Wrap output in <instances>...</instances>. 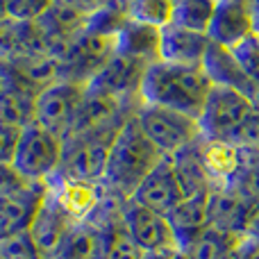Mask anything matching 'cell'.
<instances>
[{
	"label": "cell",
	"instance_id": "1",
	"mask_svg": "<svg viewBox=\"0 0 259 259\" xmlns=\"http://www.w3.org/2000/svg\"><path fill=\"white\" fill-rule=\"evenodd\" d=\"M211 87L214 84L202 66H182L159 59L148 66L139 98L141 103L159 105L200 118Z\"/></svg>",
	"mask_w": 259,
	"mask_h": 259
},
{
	"label": "cell",
	"instance_id": "2",
	"mask_svg": "<svg viewBox=\"0 0 259 259\" xmlns=\"http://www.w3.org/2000/svg\"><path fill=\"white\" fill-rule=\"evenodd\" d=\"M155 148V143L146 137V132L139 125L137 116H127L125 123L118 130L112 148H109V159L105 180L109 189L121 193L123 198H132L139 184L150 175V170L164 159Z\"/></svg>",
	"mask_w": 259,
	"mask_h": 259
},
{
	"label": "cell",
	"instance_id": "3",
	"mask_svg": "<svg viewBox=\"0 0 259 259\" xmlns=\"http://www.w3.org/2000/svg\"><path fill=\"white\" fill-rule=\"evenodd\" d=\"M118 127H107L94 134H80L68 137L62 148V161L55 175L73 182L84 184H100L105 180L109 159V148L116 139Z\"/></svg>",
	"mask_w": 259,
	"mask_h": 259
},
{
	"label": "cell",
	"instance_id": "4",
	"mask_svg": "<svg viewBox=\"0 0 259 259\" xmlns=\"http://www.w3.org/2000/svg\"><path fill=\"white\" fill-rule=\"evenodd\" d=\"M134 116L146 132V137L155 143V148L161 155H175L202 137L198 118L168 107L139 103Z\"/></svg>",
	"mask_w": 259,
	"mask_h": 259
},
{
	"label": "cell",
	"instance_id": "5",
	"mask_svg": "<svg viewBox=\"0 0 259 259\" xmlns=\"http://www.w3.org/2000/svg\"><path fill=\"white\" fill-rule=\"evenodd\" d=\"M116 55V36L82 32L68 44L59 62V80L89 84Z\"/></svg>",
	"mask_w": 259,
	"mask_h": 259
},
{
	"label": "cell",
	"instance_id": "6",
	"mask_svg": "<svg viewBox=\"0 0 259 259\" xmlns=\"http://www.w3.org/2000/svg\"><path fill=\"white\" fill-rule=\"evenodd\" d=\"M87 87L89 84L71 80H57L50 87H46L36 96L34 125L44 127L46 132H50L59 141H64L73 127L77 109H80L82 98L87 94Z\"/></svg>",
	"mask_w": 259,
	"mask_h": 259
},
{
	"label": "cell",
	"instance_id": "7",
	"mask_svg": "<svg viewBox=\"0 0 259 259\" xmlns=\"http://www.w3.org/2000/svg\"><path fill=\"white\" fill-rule=\"evenodd\" d=\"M252 114L250 98L228 87L214 84L205 103L200 118V134L214 141H228L234 137L241 123Z\"/></svg>",
	"mask_w": 259,
	"mask_h": 259
},
{
	"label": "cell",
	"instance_id": "8",
	"mask_svg": "<svg viewBox=\"0 0 259 259\" xmlns=\"http://www.w3.org/2000/svg\"><path fill=\"white\" fill-rule=\"evenodd\" d=\"M64 141L53 137L39 125H30L21 132L16 155H14V168L27 180V182H46L53 178L62 161Z\"/></svg>",
	"mask_w": 259,
	"mask_h": 259
},
{
	"label": "cell",
	"instance_id": "9",
	"mask_svg": "<svg viewBox=\"0 0 259 259\" xmlns=\"http://www.w3.org/2000/svg\"><path fill=\"white\" fill-rule=\"evenodd\" d=\"M137 107L139 105L123 103V100L114 98V96H107L98 89L87 87V94L82 98V105L77 109V116L73 121L68 137H80V134H94L107 127H118L125 123L127 116H132L137 112Z\"/></svg>",
	"mask_w": 259,
	"mask_h": 259
},
{
	"label": "cell",
	"instance_id": "10",
	"mask_svg": "<svg viewBox=\"0 0 259 259\" xmlns=\"http://www.w3.org/2000/svg\"><path fill=\"white\" fill-rule=\"evenodd\" d=\"M259 216V205L248 200L232 184H211L209 191V223L232 232L237 237H248Z\"/></svg>",
	"mask_w": 259,
	"mask_h": 259
},
{
	"label": "cell",
	"instance_id": "11",
	"mask_svg": "<svg viewBox=\"0 0 259 259\" xmlns=\"http://www.w3.org/2000/svg\"><path fill=\"white\" fill-rule=\"evenodd\" d=\"M123 228L132 237V241L146 252L178 246V237L168 216L148 209L134 202L132 198L125 202V209H123Z\"/></svg>",
	"mask_w": 259,
	"mask_h": 259
},
{
	"label": "cell",
	"instance_id": "12",
	"mask_svg": "<svg viewBox=\"0 0 259 259\" xmlns=\"http://www.w3.org/2000/svg\"><path fill=\"white\" fill-rule=\"evenodd\" d=\"M148 71V64L139 62L134 57H127V55L116 53L105 68L89 82L91 89H98L107 96H114V98L123 100V103L130 105H139L141 98H139V89H141L143 75Z\"/></svg>",
	"mask_w": 259,
	"mask_h": 259
},
{
	"label": "cell",
	"instance_id": "13",
	"mask_svg": "<svg viewBox=\"0 0 259 259\" xmlns=\"http://www.w3.org/2000/svg\"><path fill=\"white\" fill-rule=\"evenodd\" d=\"M184 198L187 196H184L182 187H180V182H178V175H175V170H173V161L166 155L164 159L150 170V175L139 184L132 200L148 207V209H152V211H159V214L168 216Z\"/></svg>",
	"mask_w": 259,
	"mask_h": 259
},
{
	"label": "cell",
	"instance_id": "14",
	"mask_svg": "<svg viewBox=\"0 0 259 259\" xmlns=\"http://www.w3.org/2000/svg\"><path fill=\"white\" fill-rule=\"evenodd\" d=\"M32 57H53L39 23L7 18L0 23V59L18 62Z\"/></svg>",
	"mask_w": 259,
	"mask_h": 259
},
{
	"label": "cell",
	"instance_id": "15",
	"mask_svg": "<svg viewBox=\"0 0 259 259\" xmlns=\"http://www.w3.org/2000/svg\"><path fill=\"white\" fill-rule=\"evenodd\" d=\"M75 225H77L75 221L46 193L44 202H41V207L36 209L34 219H32L27 230H30L34 243L39 246L41 255L46 259H50L59 250V246L64 243V239L68 237V232H71Z\"/></svg>",
	"mask_w": 259,
	"mask_h": 259
},
{
	"label": "cell",
	"instance_id": "16",
	"mask_svg": "<svg viewBox=\"0 0 259 259\" xmlns=\"http://www.w3.org/2000/svg\"><path fill=\"white\" fill-rule=\"evenodd\" d=\"M252 32H255V21L246 0H219V7L207 32L214 44L234 48Z\"/></svg>",
	"mask_w": 259,
	"mask_h": 259
},
{
	"label": "cell",
	"instance_id": "17",
	"mask_svg": "<svg viewBox=\"0 0 259 259\" xmlns=\"http://www.w3.org/2000/svg\"><path fill=\"white\" fill-rule=\"evenodd\" d=\"M46 198V182H32L23 191L0 198V239L30 228L36 209Z\"/></svg>",
	"mask_w": 259,
	"mask_h": 259
},
{
	"label": "cell",
	"instance_id": "18",
	"mask_svg": "<svg viewBox=\"0 0 259 259\" xmlns=\"http://www.w3.org/2000/svg\"><path fill=\"white\" fill-rule=\"evenodd\" d=\"M211 39L205 32H193L180 25L161 27V62L182 64V66H202Z\"/></svg>",
	"mask_w": 259,
	"mask_h": 259
},
{
	"label": "cell",
	"instance_id": "19",
	"mask_svg": "<svg viewBox=\"0 0 259 259\" xmlns=\"http://www.w3.org/2000/svg\"><path fill=\"white\" fill-rule=\"evenodd\" d=\"M46 193L71 216L75 223H84L91 216L94 207L98 205L100 184H84L64 180L59 175L46 180Z\"/></svg>",
	"mask_w": 259,
	"mask_h": 259
},
{
	"label": "cell",
	"instance_id": "20",
	"mask_svg": "<svg viewBox=\"0 0 259 259\" xmlns=\"http://www.w3.org/2000/svg\"><path fill=\"white\" fill-rule=\"evenodd\" d=\"M202 68L209 75L211 84L219 87H228V89H234L239 94L248 96L250 98L252 91H255V82L246 75V71L241 68V64L237 62V57L232 55V50L225 48V46H219L211 41L209 48H207V55L202 59Z\"/></svg>",
	"mask_w": 259,
	"mask_h": 259
},
{
	"label": "cell",
	"instance_id": "21",
	"mask_svg": "<svg viewBox=\"0 0 259 259\" xmlns=\"http://www.w3.org/2000/svg\"><path fill=\"white\" fill-rule=\"evenodd\" d=\"M116 53L134 57L143 64H155L161 59V30L127 18L116 34Z\"/></svg>",
	"mask_w": 259,
	"mask_h": 259
},
{
	"label": "cell",
	"instance_id": "22",
	"mask_svg": "<svg viewBox=\"0 0 259 259\" xmlns=\"http://www.w3.org/2000/svg\"><path fill=\"white\" fill-rule=\"evenodd\" d=\"M36 96L39 94H34L27 87L3 77V89H0V125L18 127V130L34 125Z\"/></svg>",
	"mask_w": 259,
	"mask_h": 259
},
{
	"label": "cell",
	"instance_id": "23",
	"mask_svg": "<svg viewBox=\"0 0 259 259\" xmlns=\"http://www.w3.org/2000/svg\"><path fill=\"white\" fill-rule=\"evenodd\" d=\"M209 191L187 196L168 214V221L175 230V237H178V246H182L184 241H189L209 225Z\"/></svg>",
	"mask_w": 259,
	"mask_h": 259
},
{
	"label": "cell",
	"instance_id": "24",
	"mask_svg": "<svg viewBox=\"0 0 259 259\" xmlns=\"http://www.w3.org/2000/svg\"><path fill=\"white\" fill-rule=\"evenodd\" d=\"M243 239L246 237H237V234L225 232V230L209 223L205 230H200L196 237L184 241L180 248L187 255V259H228Z\"/></svg>",
	"mask_w": 259,
	"mask_h": 259
},
{
	"label": "cell",
	"instance_id": "25",
	"mask_svg": "<svg viewBox=\"0 0 259 259\" xmlns=\"http://www.w3.org/2000/svg\"><path fill=\"white\" fill-rule=\"evenodd\" d=\"M196 148L211 182L214 184L230 182L234 168H237V146H232L228 141H214V139L200 137L196 141Z\"/></svg>",
	"mask_w": 259,
	"mask_h": 259
},
{
	"label": "cell",
	"instance_id": "26",
	"mask_svg": "<svg viewBox=\"0 0 259 259\" xmlns=\"http://www.w3.org/2000/svg\"><path fill=\"white\" fill-rule=\"evenodd\" d=\"M173 161V170L178 175V182L182 187L184 196H193V193H202L211 189V178L207 175L205 166H202L200 157H198V148L196 143L182 148L175 155H168Z\"/></svg>",
	"mask_w": 259,
	"mask_h": 259
},
{
	"label": "cell",
	"instance_id": "27",
	"mask_svg": "<svg viewBox=\"0 0 259 259\" xmlns=\"http://www.w3.org/2000/svg\"><path fill=\"white\" fill-rule=\"evenodd\" d=\"M228 184L259 205V146H237V168Z\"/></svg>",
	"mask_w": 259,
	"mask_h": 259
},
{
	"label": "cell",
	"instance_id": "28",
	"mask_svg": "<svg viewBox=\"0 0 259 259\" xmlns=\"http://www.w3.org/2000/svg\"><path fill=\"white\" fill-rule=\"evenodd\" d=\"M103 239L89 223H77L50 259H100Z\"/></svg>",
	"mask_w": 259,
	"mask_h": 259
},
{
	"label": "cell",
	"instance_id": "29",
	"mask_svg": "<svg viewBox=\"0 0 259 259\" xmlns=\"http://www.w3.org/2000/svg\"><path fill=\"white\" fill-rule=\"evenodd\" d=\"M216 7H219V0H175L173 25L207 34L211 18L216 14Z\"/></svg>",
	"mask_w": 259,
	"mask_h": 259
},
{
	"label": "cell",
	"instance_id": "30",
	"mask_svg": "<svg viewBox=\"0 0 259 259\" xmlns=\"http://www.w3.org/2000/svg\"><path fill=\"white\" fill-rule=\"evenodd\" d=\"M100 239H103L100 259H146V250L132 241V237L125 232L123 223L114 225L109 230H103Z\"/></svg>",
	"mask_w": 259,
	"mask_h": 259
},
{
	"label": "cell",
	"instance_id": "31",
	"mask_svg": "<svg viewBox=\"0 0 259 259\" xmlns=\"http://www.w3.org/2000/svg\"><path fill=\"white\" fill-rule=\"evenodd\" d=\"M175 0H130L127 16L132 21L146 23L152 27H166L173 23Z\"/></svg>",
	"mask_w": 259,
	"mask_h": 259
},
{
	"label": "cell",
	"instance_id": "32",
	"mask_svg": "<svg viewBox=\"0 0 259 259\" xmlns=\"http://www.w3.org/2000/svg\"><path fill=\"white\" fill-rule=\"evenodd\" d=\"M0 257L3 259H46L34 243L30 230L16 232L7 239H0Z\"/></svg>",
	"mask_w": 259,
	"mask_h": 259
},
{
	"label": "cell",
	"instance_id": "33",
	"mask_svg": "<svg viewBox=\"0 0 259 259\" xmlns=\"http://www.w3.org/2000/svg\"><path fill=\"white\" fill-rule=\"evenodd\" d=\"M232 50V55L237 57V62L241 64V68L246 71V75L250 77L255 84H259V32L248 34L243 41H239Z\"/></svg>",
	"mask_w": 259,
	"mask_h": 259
},
{
	"label": "cell",
	"instance_id": "34",
	"mask_svg": "<svg viewBox=\"0 0 259 259\" xmlns=\"http://www.w3.org/2000/svg\"><path fill=\"white\" fill-rule=\"evenodd\" d=\"M53 5L55 0H7L9 18L27 23H36L39 18H44Z\"/></svg>",
	"mask_w": 259,
	"mask_h": 259
},
{
	"label": "cell",
	"instance_id": "35",
	"mask_svg": "<svg viewBox=\"0 0 259 259\" xmlns=\"http://www.w3.org/2000/svg\"><path fill=\"white\" fill-rule=\"evenodd\" d=\"M32 182H27L16 168L14 164H0V198H7L12 193L23 191L25 187H30Z\"/></svg>",
	"mask_w": 259,
	"mask_h": 259
},
{
	"label": "cell",
	"instance_id": "36",
	"mask_svg": "<svg viewBox=\"0 0 259 259\" xmlns=\"http://www.w3.org/2000/svg\"><path fill=\"white\" fill-rule=\"evenodd\" d=\"M21 132L18 127L0 125V164H12L14 155H16L18 141H21Z\"/></svg>",
	"mask_w": 259,
	"mask_h": 259
},
{
	"label": "cell",
	"instance_id": "37",
	"mask_svg": "<svg viewBox=\"0 0 259 259\" xmlns=\"http://www.w3.org/2000/svg\"><path fill=\"white\" fill-rule=\"evenodd\" d=\"M146 259H187V255L182 252V248H164V250H152L146 252Z\"/></svg>",
	"mask_w": 259,
	"mask_h": 259
},
{
	"label": "cell",
	"instance_id": "38",
	"mask_svg": "<svg viewBox=\"0 0 259 259\" xmlns=\"http://www.w3.org/2000/svg\"><path fill=\"white\" fill-rule=\"evenodd\" d=\"M250 12H252V21H255V32H259V0H250Z\"/></svg>",
	"mask_w": 259,
	"mask_h": 259
},
{
	"label": "cell",
	"instance_id": "39",
	"mask_svg": "<svg viewBox=\"0 0 259 259\" xmlns=\"http://www.w3.org/2000/svg\"><path fill=\"white\" fill-rule=\"evenodd\" d=\"M9 18V9H7V0H0V23Z\"/></svg>",
	"mask_w": 259,
	"mask_h": 259
},
{
	"label": "cell",
	"instance_id": "40",
	"mask_svg": "<svg viewBox=\"0 0 259 259\" xmlns=\"http://www.w3.org/2000/svg\"><path fill=\"white\" fill-rule=\"evenodd\" d=\"M250 239H255V241H259V216L255 219V223H252V228H250V234H248Z\"/></svg>",
	"mask_w": 259,
	"mask_h": 259
},
{
	"label": "cell",
	"instance_id": "41",
	"mask_svg": "<svg viewBox=\"0 0 259 259\" xmlns=\"http://www.w3.org/2000/svg\"><path fill=\"white\" fill-rule=\"evenodd\" d=\"M5 68H7V62H3V59H0V77H3V73H5Z\"/></svg>",
	"mask_w": 259,
	"mask_h": 259
},
{
	"label": "cell",
	"instance_id": "42",
	"mask_svg": "<svg viewBox=\"0 0 259 259\" xmlns=\"http://www.w3.org/2000/svg\"><path fill=\"white\" fill-rule=\"evenodd\" d=\"M0 89H3V77H0Z\"/></svg>",
	"mask_w": 259,
	"mask_h": 259
},
{
	"label": "cell",
	"instance_id": "43",
	"mask_svg": "<svg viewBox=\"0 0 259 259\" xmlns=\"http://www.w3.org/2000/svg\"><path fill=\"white\" fill-rule=\"evenodd\" d=\"M246 3H250V0H246Z\"/></svg>",
	"mask_w": 259,
	"mask_h": 259
},
{
	"label": "cell",
	"instance_id": "44",
	"mask_svg": "<svg viewBox=\"0 0 259 259\" xmlns=\"http://www.w3.org/2000/svg\"><path fill=\"white\" fill-rule=\"evenodd\" d=\"M0 259H3V257H0Z\"/></svg>",
	"mask_w": 259,
	"mask_h": 259
}]
</instances>
